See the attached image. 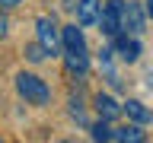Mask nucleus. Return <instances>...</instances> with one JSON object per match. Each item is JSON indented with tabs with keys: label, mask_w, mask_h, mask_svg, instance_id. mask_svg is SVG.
Listing matches in <instances>:
<instances>
[{
	"label": "nucleus",
	"mask_w": 153,
	"mask_h": 143,
	"mask_svg": "<svg viewBox=\"0 0 153 143\" xmlns=\"http://www.w3.org/2000/svg\"><path fill=\"white\" fill-rule=\"evenodd\" d=\"M16 92L22 95L29 105H48L51 102V89H48L45 80H38L35 73H19L16 76Z\"/></svg>",
	"instance_id": "nucleus-1"
},
{
	"label": "nucleus",
	"mask_w": 153,
	"mask_h": 143,
	"mask_svg": "<svg viewBox=\"0 0 153 143\" xmlns=\"http://www.w3.org/2000/svg\"><path fill=\"white\" fill-rule=\"evenodd\" d=\"M35 29H38L42 48H45L48 54H57V48H61V26L54 22V16H38Z\"/></svg>",
	"instance_id": "nucleus-2"
},
{
	"label": "nucleus",
	"mask_w": 153,
	"mask_h": 143,
	"mask_svg": "<svg viewBox=\"0 0 153 143\" xmlns=\"http://www.w3.org/2000/svg\"><path fill=\"white\" fill-rule=\"evenodd\" d=\"M121 10H124V0H105L102 13H99V26H102L105 35H118L121 32Z\"/></svg>",
	"instance_id": "nucleus-3"
},
{
	"label": "nucleus",
	"mask_w": 153,
	"mask_h": 143,
	"mask_svg": "<svg viewBox=\"0 0 153 143\" xmlns=\"http://www.w3.org/2000/svg\"><path fill=\"white\" fill-rule=\"evenodd\" d=\"M61 45H64V54H86V38L76 26L61 29Z\"/></svg>",
	"instance_id": "nucleus-4"
},
{
	"label": "nucleus",
	"mask_w": 153,
	"mask_h": 143,
	"mask_svg": "<svg viewBox=\"0 0 153 143\" xmlns=\"http://www.w3.org/2000/svg\"><path fill=\"white\" fill-rule=\"evenodd\" d=\"M115 54L121 57L124 64H134L140 57V41L137 38H128V35H115Z\"/></svg>",
	"instance_id": "nucleus-5"
},
{
	"label": "nucleus",
	"mask_w": 153,
	"mask_h": 143,
	"mask_svg": "<svg viewBox=\"0 0 153 143\" xmlns=\"http://www.w3.org/2000/svg\"><path fill=\"white\" fill-rule=\"evenodd\" d=\"M121 29H128V32H140L143 29V10L140 3H134V0H128L121 10Z\"/></svg>",
	"instance_id": "nucleus-6"
},
{
	"label": "nucleus",
	"mask_w": 153,
	"mask_h": 143,
	"mask_svg": "<svg viewBox=\"0 0 153 143\" xmlns=\"http://www.w3.org/2000/svg\"><path fill=\"white\" fill-rule=\"evenodd\" d=\"M96 111H99V118H105V121H115V118L121 114V105L115 102L112 95L99 92V95H96Z\"/></svg>",
	"instance_id": "nucleus-7"
},
{
	"label": "nucleus",
	"mask_w": 153,
	"mask_h": 143,
	"mask_svg": "<svg viewBox=\"0 0 153 143\" xmlns=\"http://www.w3.org/2000/svg\"><path fill=\"white\" fill-rule=\"evenodd\" d=\"M99 10H102L99 0H80V3H76V19H80V26L96 22V19H99Z\"/></svg>",
	"instance_id": "nucleus-8"
},
{
	"label": "nucleus",
	"mask_w": 153,
	"mask_h": 143,
	"mask_svg": "<svg viewBox=\"0 0 153 143\" xmlns=\"http://www.w3.org/2000/svg\"><path fill=\"white\" fill-rule=\"evenodd\" d=\"M121 111L131 118V121H137V124H147L153 118V111L150 108H143V102H137V99H128V102L121 105Z\"/></svg>",
	"instance_id": "nucleus-9"
},
{
	"label": "nucleus",
	"mask_w": 153,
	"mask_h": 143,
	"mask_svg": "<svg viewBox=\"0 0 153 143\" xmlns=\"http://www.w3.org/2000/svg\"><path fill=\"white\" fill-rule=\"evenodd\" d=\"M112 140H124V143H143V140H147V133L140 130V124L134 121V124H128V127H118V130H112Z\"/></svg>",
	"instance_id": "nucleus-10"
},
{
	"label": "nucleus",
	"mask_w": 153,
	"mask_h": 143,
	"mask_svg": "<svg viewBox=\"0 0 153 143\" xmlns=\"http://www.w3.org/2000/svg\"><path fill=\"white\" fill-rule=\"evenodd\" d=\"M64 60H67V70H70V73L83 76L86 70H89V54H64Z\"/></svg>",
	"instance_id": "nucleus-11"
},
{
	"label": "nucleus",
	"mask_w": 153,
	"mask_h": 143,
	"mask_svg": "<svg viewBox=\"0 0 153 143\" xmlns=\"http://www.w3.org/2000/svg\"><path fill=\"white\" fill-rule=\"evenodd\" d=\"M89 137H93V140H112V127H108V121L99 118V121L89 127Z\"/></svg>",
	"instance_id": "nucleus-12"
},
{
	"label": "nucleus",
	"mask_w": 153,
	"mask_h": 143,
	"mask_svg": "<svg viewBox=\"0 0 153 143\" xmlns=\"http://www.w3.org/2000/svg\"><path fill=\"white\" fill-rule=\"evenodd\" d=\"M45 54H48V51L42 48V41H35V45H29V48H26V57L32 60V64H38V60H42Z\"/></svg>",
	"instance_id": "nucleus-13"
},
{
	"label": "nucleus",
	"mask_w": 153,
	"mask_h": 143,
	"mask_svg": "<svg viewBox=\"0 0 153 143\" xmlns=\"http://www.w3.org/2000/svg\"><path fill=\"white\" fill-rule=\"evenodd\" d=\"M7 29H10V19H7V13H3V10H0V38L7 35Z\"/></svg>",
	"instance_id": "nucleus-14"
},
{
	"label": "nucleus",
	"mask_w": 153,
	"mask_h": 143,
	"mask_svg": "<svg viewBox=\"0 0 153 143\" xmlns=\"http://www.w3.org/2000/svg\"><path fill=\"white\" fill-rule=\"evenodd\" d=\"M16 3H22V0H0V7H7V10H10V7H16Z\"/></svg>",
	"instance_id": "nucleus-15"
},
{
	"label": "nucleus",
	"mask_w": 153,
	"mask_h": 143,
	"mask_svg": "<svg viewBox=\"0 0 153 143\" xmlns=\"http://www.w3.org/2000/svg\"><path fill=\"white\" fill-rule=\"evenodd\" d=\"M147 13H150V16H153V0H147Z\"/></svg>",
	"instance_id": "nucleus-16"
}]
</instances>
